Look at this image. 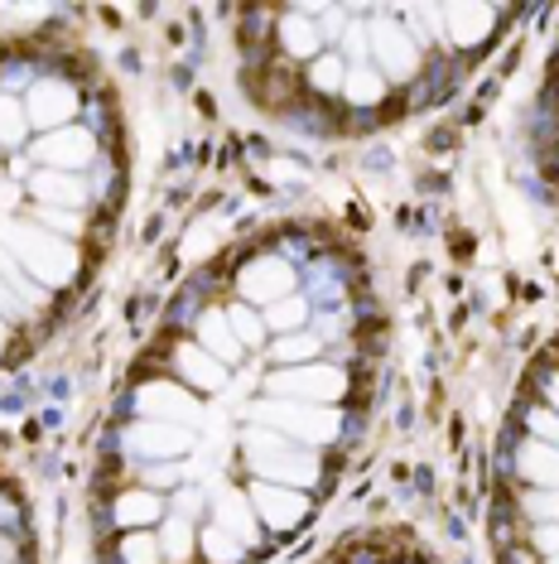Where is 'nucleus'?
I'll return each instance as SVG.
<instances>
[{"instance_id":"nucleus-1","label":"nucleus","mask_w":559,"mask_h":564,"mask_svg":"<svg viewBox=\"0 0 559 564\" xmlns=\"http://www.w3.org/2000/svg\"><path fill=\"white\" fill-rule=\"evenodd\" d=\"M362 256L314 223L246 237L174 294L97 444L101 545L125 564H251L333 492L376 391Z\"/></svg>"},{"instance_id":"nucleus-2","label":"nucleus","mask_w":559,"mask_h":564,"mask_svg":"<svg viewBox=\"0 0 559 564\" xmlns=\"http://www.w3.org/2000/svg\"><path fill=\"white\" fill-rule=\"evenodd\" d=\"M526 15L516 6H251L241 93L309 135H372L439 107Z\"/></svg>"},{"instance_id":"nucleus-3","label":"nucleus","mask_w":559,"mask_h":564,"mask_svg":"<svg viewBox=\"0 0 559 564\" xmlns=\"http://www.w3.org/2000/svg\"><path fill=\"white\" fill-rule=\"evenodd\" d=\"M502 564H559V328L520 371L492 464Z\"/></svg>"},{"instance_id":"nucleus-4","label":"nucleus","mask_w":559,"mask_h":564,"mask_svg":"<svg viewBox=\"0 0 559 564\" xmlns=\"http://www.w3.org/2000/svg\"><path fill=\"white\" fill-rule=\"evenodd\" d=\"M530 160H536V178L545 198L559 208V40L550 63H545L540 97L530 107Z\"/></svg>"}]
</instances>
